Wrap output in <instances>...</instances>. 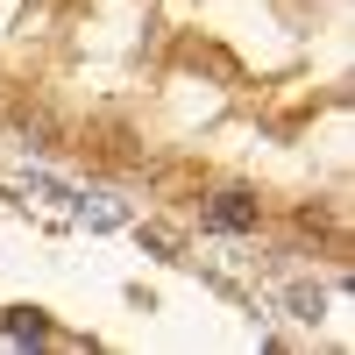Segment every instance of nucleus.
<instances>
[{
	"label": "nucleus",
	"mask_w": 355,
	"mask_h": 355,
	"mask_svg": "<svg viewBox=\"0 0 355 355\" xmlns=\"http://www.w3.org/2000/svg\"><path fill=\"white\" fill-rule=\"evenodd\" d=\"M0 327H8L15 341H50V313H43V306H8V313H0Z\"/></svg>",
	"instance_id": "obj_2"
},
{
	"label": "nucleus",
	"mask_w": 355,
	"mask_h": 355,
	"mask_svg": "<svg viewBox=\"0 0 355 355\" xmlns=\"http://www.w3.org/2000/svg\"><path fill=\"white\" fill-rule=\"evenodd\" d=\"M206 227L214 234H256L263 227V199L249 185H220L214 199H206Z\"/></svg>",
	"instance_id": "obj_1"
},
{
	"label": "nucleus",
	"mask_w": 355,
	"mask_h": 355,
	"mask_svg": "<svg viewBox=\"0 0 355 355\" xmlns=\"http://www.w3.org/2000/svg\"><path fill=\"white\" fill-rule=\"evenodd\" d=\"M291 313H299V320H320V313H327V299H320L313 284H299V291H291Z\"/></svg>",
	"instance_id": "obj_3"
}]
</instances>
